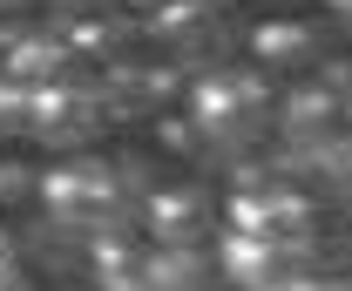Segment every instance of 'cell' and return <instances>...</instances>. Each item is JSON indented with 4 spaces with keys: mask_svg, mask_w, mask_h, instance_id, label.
I'll return each instance as SVG.
<instances>
[{
    "mask_svg": "<svg viewBox=\"0 0 352 291\" xmlns=\"http://www.w3.org/2000/svg\"><path fill=\"white\" fill-rule=\"evenodd\" d=\"M264 102H271V88L251 82V75H204L190 88V109H197V122L210 136H251Z\"/></svg>",
    "mask_w": 352,
    "mask_h": 291,
    "instance_id": "obj_1",
    "label": "cell"
},
{
    "mask_svg": "<svg viewBox=\"0 0 352 291\" xmlns=\"http://www.w3.org/2000/svg\"><path fill=\"white\" fill-rule=\"evenodd\" d=\"M223 271H230V285H244V291L278 285V278L292 271V237H258V230H230V237H223Z\"/></svg>",
    "mask_w": 352,
    "mask_h": 291,
    "instance_id": "obj_2",
    "label": "cell"
},
{
    "mask_svg": "<svg viewBox=\"0 0 352 291\" xmlns=\"http://www.w3.org/2000/svg\"><path fill=\"white\" fill-rule=\"evenodd\" d=\"M156 34L170 47H183V54H217L223 41H230V28H223V7H210V0H176V7H163L156 14Z\"/></svg>",
    "mask_w": 352,
    "mask_h": 291,
    "instance_id": "obj_3",
    "label": "cell"
},
{
    "mask_svg": "<svg viewBox=\"0 0 352 291\" xmlns=\"http://www.w3.org/2000/svg\"><path fill=\"white\" fill-rule=\"evenodd\" d=\"M298 224H305V204L298 197H271L264 190V197H244L237 204V230H258V237H292Z\"/></svg>",
    "mask_w": 352,
    "mask_h": 291,
    "instance_id": "obj_4",
    "label": "cell"
},
{
    "mask_svg": "<svg viewBox=\"0 0 352 291\" xmlns=\"http://www.w3.org/2000/svg\"><path fill=\"white\" fill-rule=\"evenodd\" d=\"M149 230H156L163 244H190V237L204 230V197H197V190L156 197V210H149Z\"/></svg>",
    "mask_w": 352,
    "mask_h": 291,
    "instance_id": "obj_5",
    "label": "cell"
},
{
    "mask_svg": "<svg viewBox=\"0 0 352 291\" xmlns=\"http://www.w3.org/2000/svg\"><path fill=\"white\" fill-rule=\"evenodd\" d=\"M251 47H258L264 68H305L311 54H318V34L311 28H258Z\"/></svg>",
    "mask_w": 352,
    "mask_h": 291,
    "instance_id": "obj_6",
    "label": "cell"
},
{
    "mask_svg": "<svg viewBox=\"0 0 352 291\" xmlns=\"http://www.w3.org/2000/svg\"><path fill=\"white\" fill-rule=\"evenodd\" d=\"M325 116H332V95H318V88L285 102V122H292V129H325Z\"/></svg>",
    "mask_w": 352,
    "mask_h": 291,
    "instance_id": "obj_7",
    "label": "cell"
},
{
    "mask_svg": "<svg viewBox=\"0 0 352 291\" xmlns=\"http://www.w3.org/2000/svg\"><path fill=\"white\" fill-rule=\"evenodd\" d=\"M54 61H61V47H21V54H14V75H21V82H47Z\"/></svg>",
    "mask_w": 352,
    "mask_h": 291,
    "instance_id": "obj_8",
    "label": "cell"
},
{
    "mask_svg": "<svg viewBox=\"0 0 352 291\" xmlns=\"http://www.w3.org/2000/svg\"><path fill=\"white\" fill-rule=\"evenodd\" d=\"M264 291H332V285H311V278H278V285H264Z\"/></svg>",
    "mask_w": 352,
    "mask_h": 291,
    "instance_id": "obj_9",
    "label": "cell"
},
{
    "mask_svg": "<svg viewBox=\"0 0 352 291\" xmlns=\"http://www.w3.org/2000/svg\"><path fill=\"white\" fill-rule=\"evenodd\" d=\"M332 7H339V14H346V21H352V0H332Z\"/></svg>",
    "mask_w": 352,
    "mask_h": 291,
    "instance_id": "obj_10",
    "label": "cell"
},
{
    "mask_svg": "<svg viewBox=\"0 0 352 291\" xmlns=\"http://www.w3.org/2000/svg\"><path fill=\"white\" fill-rule=\"evenodd\" d=\"M346 116H352V102H346Z\"/></svg>",
    "mask_w": 352,
    "mask_h": 291,
    "instance_id": "obj_11",
    "label": "cell"
}]
</instances>
